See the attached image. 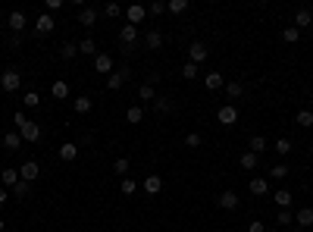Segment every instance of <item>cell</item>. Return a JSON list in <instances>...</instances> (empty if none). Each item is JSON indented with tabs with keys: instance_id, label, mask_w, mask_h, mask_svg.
I'll list each match as a JSON object with an SVG mask.
<instances>
[{
	"instance_id": "1",
	"label": "cell",
	"mask_w": 313,
	"mask_h": 232,
	"mask_svg": "<svg viewBox=\"0 0 313 232\" xmlns=\"http://www.w3.org/2000/svg\"><path fill=\"white\" fill-rule=\"evenodd\" d=\"M129 78H132L129 66H119V69H113V72L107 76V88H110V91H119L125 82H129Z\"/></svg>"
},
{
	"instance_id": "2",
	"label": "cell",
	"mask_w": 313,
	"mask_h": 232,
	"mask_svg": "<svg viewBox=\"0 0 313 232\" xmlns=\"http://www.w3.org/2000/svg\"><path fill=\"white\" fill-rule=\"evenodd\" d=\"M119 44H122L125 54H132L135 44H138V26H122V32H119Z\"/></svg>"
},
{
	"instance_id": "3",
	"label": "cell",
	"mask_w": 313,
	"mask_h": 232,
	"mask_svg": "<svg viewBox=\"0 0 313 232\" xmlns=\"http://www.w3.org/2000/svg\"><path fill=\"white\" fill-rule=\"evenodd\" d=\"M19 85H22V76L16 72V69H6V72L0 76V88H3L6 94H13V91H19Z\"/></svg>"
},
{
	"instance_id": "4",
	"label": "cell",
	"mask_w": 313,
	"mask_h": 232,
	"mask_svg": "<svg viewBox=\"0 0 313 232\" xmlns=\"http://www.w3.org/2000/svg\"><path fill=\"white\" fill-rule=\"evenodd\" d=\"M25 26H28V16L22 13V10H13V13L6 16V28H9V32H16V34H19Z\"/></svg>"
},
{
	"instance_id": "5",
	"label": "cell",
	"mask_w": 313,
	"mask_h": 232,
	"mask_svg": "<svg viewBox=\"0 0 313 232\" xmlns=\"http://www.w3.org/2000/svg\"><path fill=\"white\" fill-rule=\"evenodd\" d=\"M204 60H207V44H204V41H191V44H188V63L198 66V63H204Z\"/></svg>"
},
{
	"instance_id": "6",
	"label": "cell",
	"mask_w": 313,
	"mask_h": 232,
	"mask_svg": "<svg viewBox=\"0 0 313 232\" xmlns=\"http://www.w3.org/2000/svg\"><path fill=\"white\" fill-rule=\"evenodd\" d=\"M216 120H219V126H235V122H238V110H235V104H226V107H219Z\"/></svg>"
},
{
	"instance_id": "7",
	"label": "cell",
	"mask_w": 313,
	"mask_h": 232,
	"mask_svg": "<svg viewBox=\"0 0 313 232\" xmlns=\"http://www.w3.org/2000/svg\"><path fill=\"white\" fill-rule=\"evenodd\" d=\"M53 28H56V22H53V16H50V13H41L38 19H34V32H38L41 38H44V34H50Z\"/></svg>"
},
{
	"instance_id": "8",
	"label": "cell",
	"mask_w": 313,
	"mask_h": 232,
	"mask_svg": "<svg viewBox=\"0 0 313 232\" xmlns=\"http://www.w3.org/2000/svg\"><path fill=\"white\" fill-rule=\"evenodd\" d=\"M19 135H22V142H31V144H34V142H41V126L28 120V122L19 129Z\"/></svg>"
},
{
	"instance_id": "9",
	"label": "cell",
	"mask_w": 313,
	"mask_h": 232,
	"mask_svg": "<svg viewBox=\"0 0 313 232\" xmlns=\"http://www.w3.org/2000/svg\"><path fill=\"white\" fill-rule=\"evenodd\" d=\"M144 16H147V6H141V4H132L129 10H125V19H129V26H141Z\"/></svg>"
},
{
	"instance_id": "10",
	"label": "cell",
	"mask_w": 313,
	"mask_h": 232,
	"mask_svg": "<svg viewBox=\"0 0 313 232\" xmlns=\"http://www.w3.org/2000/svg\"><path fill=\"white\" fill-rule=\"evenodd\" d=\"M19 176L25 179V182H34V179L41 176V166L34 164V160H25V164H22V170H19Z\"/></svg>"
},
{
	"instance_id": "11",
	"label": "cell",
	"mask_w": 313,
	"mask_h": 232,
	"mask_svg": "<svg viewBox=\"0 0 313 232\" xmlns=\"http://www.w3.org/2000/svg\"><path fill=\"white\" fill-rule=\"evenodd\" d=\"M94 69H97V72H103V76H110L113 69H116V66H113V56H110V54H97V56H94Z\"/></svg>"
},
{
	"instance_id": "12",
	"label": "cell",
	"mask_w": 313,
	"mask_h": 232,
	"mask_svg": "<svg viewBox=\"0 0 313 232\" xmlns=\"http://www.w3.org/2000/svg\"><path fill=\"white\" fill-rule=\"evenodd\" d=\"M94 22H97V10H94V6H82V10H78V26L91 28Z\"/></svg>"
},
{
	"instance_id": "13",
	"label": "cell",
	"mask_w": 313,
	"mask_h": 232,
	"mask_svg": "<svg viewBox=\"0 0 313 232\" xmlns=\"http://www.w3.org/2000/svg\"><path fill=\"white\" fill-rule=\"evenodd\" d=\"M295 223H298V229L313 226V207H301V210L295 214Z\"/></svg>"
},
{
	"instance_id": "14",
	"label": "cell",
	"mask_w": 313,
	"mask_h": 232,
	"mask_svg": "<svg viewBox=\"0 0 313 232\" xmlns=\"http://www.w3.org/2000/svg\"><path fill=\"white\" fill-rule=\"evenodd\" d=\"M248 188H251V194H254V198H263V194L270 192V182L257 176V179H251V182H248Z\"/></svg>"
},
{
	"instance_id": "15",
	"label": "cell",
	"mask_w": 313,
	"mask_h": 232,
	"mask_svg": "<svg viewBox=\"0 0 313 232\" xmlns=\"http://www.w3.org/2000/svg\"><path fill=\"white\" fill-rule=\"evenodd\" d=\"M310 22H313V13H310V10H298V13H295V28H298V32L310 28Z\"/></svg>"
},
{
	"instance_id": "16",
	"label": "cell",
	"mask_w": 313,
	"mask_h": 232,
	"mask_svg": "<svg viewBox=\"0 0 313 232\" xmlns=\"http://www.w3.org/2000/svg\"><path fill=\"white\" fill-rule=\"evenodd\" d=\"M216 204L223 207V210H235V207H238V194H235V192H223Z\"/></svg>"
},
{
	"instance_id": "17",
	"label": "cell",
	"mask_w": 313,
	"mask_h": 232,
	"mask_svg": "<svg viewBox=\"0 0 313 232\" xmlns=\"http://www.w3.org/2000/svg\"><path fill=\"white\" fill-rule=\"evenodd\" d=\"M204 78H207V91H219V88H226L223 72H207Z\"/></svg>"
},
{
	"instance_id": "18",
	"label": "cell",
	"mask_w": 313,
	"mask_h": 232,
	"mask_svg": "<svg viewBox=\"0 0 313 232\" xmlns=\"http://www.w3.org/2000/svg\"><path fill=\"white\" fill-rule=\"evenodd\" d=\"M60 157L66 160V164H72V160L78 157V144H75V142H66V144H60Z\"/></svg>"
},
{
	"instance_id": "19",
	"label": "cell",
	"mask_w": 313,
	"mask_h": 232,
	"mask_svg": "<svg viewBox=\"0 0 313 232\" xmlns=\"http://www.w3.org/2000/svg\"><path fill=\"white\" fill-rule=\"evenodd\" d=\"M144 44H147V50H160V44H163V34H160L157 28H150L144 34Z\"/></svg>"
},
{
	"instance_id": "20",
	"label": "cell",
	"mask_w": 313,
	"mask_h": 232,
	"mask_svg": "<svg viewBox=\"0 0 313 232\" xmlns=\"http://www.w3.org/2000/svg\"><path fill=\"white\" fill-rule=\"evenodd\" d=\"M50 94H53L56 100H66V98H69V85L63 82V78H56V82L50 85Z\"/></svg>"
},
{
	"instance_id": "21",
	"label": "cell",
	"mask_w": 313,
	"mask_h": 232,
	"mask_svg": "<svg viewBox=\"0 0 313 232\" xmlns=\"http://www.w3.org/2000/svg\"><path fill=\"white\" fill-rule=\"evenodd\" d=\"M28 192H31V182H25V179H19V182L13 185V198H19V201H25Z\"/></svg>"
},
{
	"instance_id": "22",
	"label": "cell",
	"mask_w": 313,
	"mask_h": 232,
	"mask_svg": "<svg viewBox=\"0 0 313 232\" xmlns=\"http://www.w3.org/2000/svg\"><path fill=\"white\" fill-rule=\"evenodd\" d=\"M3 148H6V150H19V148H22V135H19V132H6V135H3Z\"/></svg>"
},
{
	"instance_id": "23",
	"label": "cell",
	"mask_w": 313,
	"mask_h": 232,
	"mask_svg": "<svg viewBox=\"0 0 313 232\" xmlns=\"http://www.w3.org/2000/svg\"><path fill=\"white\" fill-rule=\"evenodd\" d=\"M160 188H163V179L160 176H147L144 179V192L147 194H160Z\"/></svg>"
},
{
	"instance_id": "24",
	"label": "cell",
	"mask_w": 313,
	"mask_h": 232,
	"mask_svg": "<svg viewBox=\"0 0 313 232\" xmlns=\"http://www.w3.org/2000/svg\"><path fill=\"white\" fill-rule=\"evenodd\" d=\"M91 107H94V100H91V98H85V94L72 100V110H75V113H91Z\"/></svg>"
},
{
	"instance_id": "25",
	"label": "cell",
	"mask_w": 313,
	"mask_h": 232,
	"mask_svg": "<svg viewBox=\"0 0 313 232\" xmlns=\"http://www.w3.org/2000/svg\"><path fill=\"white\" fill-rule=\"evenodd\" d=\"M273 201L279 204V210H285V207H292V192H285V188H279L273 194Z\"/></svg>"
},
{
	"instance_id": "26",
	"label": "cell",
	"mask_w": 313,
	"mask_h": 232,
	"mask_svg": "<svg viewBox=\"0 0 313 232\" xmlns=\"http://www.w3.org/2000/svg\"><path fill=\"white\" fill-rule=\"evenodd\" d=\"M0 179H3V185H6V188H13V185H16L22 176H19V170H9V166H6L3 172H0Z\"/></svg>"
},
{
	"instance_id": "27",
	"label": "cell",
	"mask_w": 313,
	"mask_h": 232,
	"mask_svg": "<svg viewBox=\"0 0 313 232\" xmlns=\"http://www.w3.org/2000/svg\"><path fill=\"white\" fill-rule=\"evenodd\" d=\"M125 120H129L132 126H138V122H141V120H144V110H141V107H138V104H132V107H129V110H125Z\"/></svg>"
},
{
	"instance_id": "28",
	"label": "cell",
	"mask_w": 313,
	"mask_h": 232,
	"mask_svg": "<svg viewBox=\"0 0 313 232\" xmlns=\"http://www.w3.org/2000/svg\"><path fill=\"white\" fill-rule=\"evenodd\" d=\"M60 56H63V60H75V56H78V44H72V41H66V44H63V48H60Z\"/></svg>"
},
{
	"instance_id": "29",
	"label": "cell",
	"mask_w": 313,
	"mask_h": 232,
	"mask_svg": "<svg viewBox=\"0 0 313 232\" xmlns=\"http://www.w3.org/2000/svg\"><path fill=\"white\" fill-rule=\"evenodd\" d=\"M226 94H229V100H235V98L245 94V85L241 82H226Z\"/></svg>"
},
{
	"instance_id": "30",
	"label": "cell",
	"mask_w": 313,
	"mask_h": 232,
	"mask_svg": "<svg viewBox=\"0 0 313 232\" xmlns=\"http://www.w3.org/2000/svg\"><path fill=\"white\" fill-rule=\"evenodd\" d=\"M154 107H157V113H172L176 104H172L169 98H154Z\"/></svg>"
},
{
	"instance_id": "31",
	"label": "cell",
	"mask_w": 313,
	"mask_h": 232,
	"mask_svg": "<svg viewBox=\"0 0 313 232\" xmlns=\"http://www.w3.org/2000/svg\"><path fill=\"white\" fill-rule=\"evenodd\" d=\"M238 164H241V170H254V166H257V154H254V150H245Z\"/></svg>"
},
{
	"instance_id": "32",
	"label": "cell",
	"mask_w": 313,
	"mask_h": 232,
	"mask_svg": "<svg viewBox=\"0 0 313 232\" xmlns=\"http://www.w3.org/2000/svg\"><path fill=\"white\" fill-rule=\"evenodd\" d=\"M166 10H169V13H176V16H182L185 10H188V0H169Z\"/></svg>"
},
{
	"instance_id": "33",
	"label": "cell",
	"mask_w": 313,
	"mask_h": 232,
	"mask_svg": "<svg viewBox=\"0 0 313 232\" xmlns=\"http://www.w3.org/2000/svg\"><path fill=\"white\" fill-rule=\"evenodd\" d=\"M298 38H301V32H298L295 26H285V28H282V41H285V44H295Z\"/></svg>"
},
{
	"instance_id": "34",
	"label": "cell",
	"mask_w": 313,
	"mask_h": 232,
	"mask_svg": "<svg viewBox=\"0 0 313 232\" xmlns=\"http://www.w3.org/2000/svg\"><path fill=\"white\" fill-rule=\"evenodd\" d=\"M78 54H82V56H85V54H94V56H97V44H94V38H85L82 44H78Z\"/></svg>"
},
{
	"instance_id": "35",
	"label": "cell",
	"mask_w": 313,
	"mask_h": 232,
	"mask_svg": "<svg viewBox=\"0 0 313 232\" xmlns=\"http://www.w3.org/2000/svg\"><path fill=\"white\" fill-rule=\"evenodd\" d=\"M295 122L304 126V129H310V126H313V113H310V110H301V113L295 116Z\"/></svg>"
},
{
	"instance_id": "36",
	"label": "cell",
	"mask_w": 313,
	"mask_h": 232,
	"mask_svg": "<svg viewBox=\"0 0 313 232\" xmlns=\"http://www.w3.org/2000/svg\"><path fill=\"white\" fill-rule=\"evenodd\" d=\"M103 16H107V19H119L122 16V6L119 4H107V6H103Z\"/></svg>"
},
{
	"instance_id": "37",
	"label": "cell",
	"mask_w": 313,
	"mask_h": 232,
	"mask_svg": "<svg viewBox=\"0 0 313 232\" xmlns=\"http://www.w3.org/2000/svg\"><path fill=\"white\" fill-rule=\"evenodd\" d=\"M138 98H141V100H154L157 98V91H154V85H141V88H138Z\"/></svg>"
},
{
	"instance_id": "38",
	"label": "cell",
	"mask_w": 313,
	"mask_h": 232,
	"mask_svg": "<svg viewBox=\"0 0 313 232\" xmlns=\"http://www.w3.org/2000/svg\"><path fill=\"white\" fill-rule=\"evenodd\" d=\"M251 150L260 157V150H266V138H263V135H254V138H251Z\"/></svg>"
},
{
	"instance_id": "39",
	"label": "cell",
	"mask_w": 313,
	"mask_h": 232,
	"mask_svg": "<svg viewBox=\"0 0 313 232\" xmlns=\"http://www.w3.org/2000/svg\"><path fill=\"white\" fill-rule=\"evenodd\" d=\"M22 104H25V107H31V110H34V107H38V104H41V94H38V91H28V94L22 98Z\"/></svg>"
},
{
	"instance_id": "40",
	"label": "cell",
	"mask_w": 313,
	"mask_h": 232,
	"mask_svg": "<svg viewBox=\"0 0 313 232\" xmlns=\"http://www.w3.org/2000/svg\"><path fill=\"white\" fill-rule=\"evenodd\" d=\"M119 188H122V194H135V192H138V182H135V179H129V176H125V179H122V185H119Z\"/></svg>"
},
{
	"instance_id": "41",
	"label": "cell",
	"mask_w": 313,
	"mask_h": 232,
	"mask_svg": "<svg viewBox=\"0 0 313 232\" xmlns=\"http://www.w3.org/2000/svg\"><path fill=\"white\" fill-rule=\"evenodd\" d=\"M113 172H116V176H125V172H129V160H125V157H119V160L113 164Z\"/></svg>"
},
{
	"instance_id": "42",
	"label": "cell",
	"mask_w": 313,
	"mask_h": 232,
	"mask_svg": "<svg viewBox=\"0 0 313 232\" xmlns=\"http://www.w3.org/2000/svg\"><path fill=\"white\" fill-rule=\"evenodd\" d=\"M163 13H166V4H160V0H154L147 6V16H163Z\"/></svg>"
},
{
	"instance_id": "43",
	"label": "cell",
	"mask_w": 313,
	"mask_h": 232,
	"mask_svg": "<svg viewBox=\"0 0 313 232\" xmlns=\"http://www.w3.org/2000/svg\"><path fill=\"white\" fill-rule=\"evenodd\" d=\"M292 223H295V214L288 210V207H285V210H279V226H292Z\"/></svg>"
},
{
	"instance_id": "44",
	"label": "cell",
	"mask_w": 313,
	"mask_h": 232,
	"mask_svg": "<svg viewBox=\"0 0 313 232\" xmlns=\"http://www.w3.org/2000/svg\"><path fill=\"white\" fill-rule=\"evenodd\" d=\"M276 150H279V154L285 157L288 150H292V138H279V142H276Z\"/></svg>"
},
{
	"instance_id": "45",
	"label": "cell",
	"mask_w": 313,
	"mask_h": 232,
	"mask_svg": "<svg viewBox=\"0 0 313 232\" xmlns=\"http://www.w3.org/2000/svg\"><path fill=\"white\" fill-rule=\"evenodd\" d=\"M63 10V0H47V4H44V13H60Z\"/></svg>"
},
{
	"instance_id": "46",
	"label": "cell",
	"mask_w": 313,
	"mask_h": 232,
	"mask_svg": "<svg viewBox=\"0 0 313 232\" xmlns=\"http://www.w3.org/2000/svg\"><path fill=\"white\" fill-rule=\"evenodd\" d=\"M270 176H273V179H285V176H288V166H285V164L273 166V170H270Z\"/></svg>"
},
{
	"instance_id": "47",
	"label": "cell",
	"mask_w": 313,
	"mask_h": 232,
	"mask_svg": "<svg viewBox=\"0 0 313 232\" xmlns=\"http://www.w3.org/2000/svg\"><path fill=\"white\" fill-rule=\"evenodd\" d=\"M182 76H185V78H198V66H194V63H185V66H182Z\"/></svg>"
},
{
	"instance_id": "48",
	"label": "cell",
	"mask_w": 313,
	"mask_h": 232,
	"mask_svg": "<svg viewBox=\"0 0 313 232\" xmlns=\"http://www.w3.org/2000/svg\"><path fill=\"white\" fill-rule=\"evenodd\" d=\"M201 142H204V138H201L198 132H191V135H185V144H188V148H201Z\"/></svg>"
},
{
	"instance_id": "49",
	"label": "cell",
	"mask_w": 313,
	"mask_h": 232,
	"mask_svg": "<svg viewBox=\"0 0 313 232\" xmlns=\"http://www.w3.org/2000/svg\"><path fill=\"white\" fill-rule=\"evenodd\" d=\"M13 122H16V126H19V129H22V126H25V122H28V116H25V113H22V110H19V113L13 116Z\"/></svg>"
},
{
	"instance_id": "50",
	"label": "cell",
	"mask_w": 313,
	"mask_h": 232,
	"mask_svg": "<svg viewBox=\"0 0 313 232\" xmlns=\"http://www.w3.org/2000/svg\"><path fill=\"white\" fill-rule=\"evenodd\" d=\"M248 232H266V226H263V223H260V220H254V223H251V226H248Z\"/></svg>"
},
{
	"instance_id": "51",
	"label": "cell",
	"mask_w": 313,
	"mask_h": 232,
	"mask_svg": "<svg viewBox=\"0 0 313 232\" xmlns=\"http://www.w3.org/2000/svg\"><path fill=\"white\" fill-rule=\"evenodd\" d=\"M6 204V188H0V207Z\"/></svg>"
},
{
	"instance_id": "52",
	"label": "cell",
	"mask_w": 313,
	"mask_h": 232,
	"mask_svg": "<svg viewBox=\"0 0 313 232\" xmlns=\"http://www.w3.org/2000/svg\"><path fill=\"white\" fill-rule=\"evenodd\" d=\"M6 229V223H3V216H0V232H3Z\"/></svg>"
},
{
	"instance_id": "53",
	"label": "cell",
	"mask_w": 313,
	"mask_h": 232,
	"mask_svg": "<svg viewBox=\"0 0 313 232\" xmlns=\"http://www.w3.org/2000/svg\"><path fill=\"white\" fill-rule=\"evenodd\" d=\"M266 232H279V229H266Z\"/></svg>"
},
{
	"instance_id": "54",
	"label": "cell",
	"mask_w": 313,
	"mask_h": 232,
	"mask_svg": "<svg viewBox=\"0 0 313 232\" xmlns=\"http://www.w3.org/2000/svg\"><path fill=\"white\" fill-rule=\"evenodd\" d=\"M292 232H304V229H292Z\"/></svg>"
}]
</instances>
